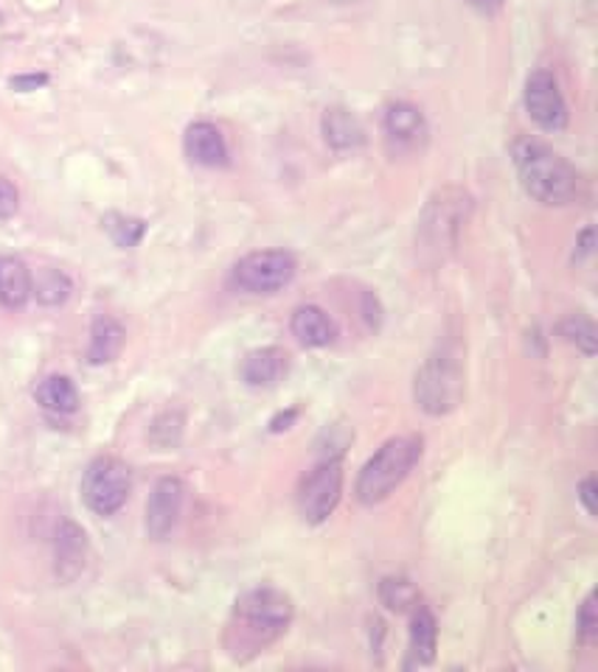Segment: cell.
<instances>
[{
	"instance_id": "6da1fadb",
	"label": "cell",
	"mask_w": 598,
	"mask_h": 672,
	"mask_svg": "<svg viewBox=\"0 0 598 672\" xmlns=\"http://www.w3.org/2000/svg\"><path fill=\"white\" fill-rule=\"evenodd\" d=\"M290 623L292 600L278 589L262 585L236 600L225 630V645L233 659H251L281 639Z\"/></svg>"
},
{
	"instance_id": "7a4b0ae2",
	"label": "cell",
	"mask_w": 598,
	"mask_h": 672,
	"mask_svg": "<svg viewBox=\"0 0 598 672\" xmlns=\"http://www.w3.org/2000/svg\"><path fill=\"white\" fill-rule=\"evenodd\" d=\"M511 157H514L517 175H520V182H523L531 200L551 208H562L576 200L579 175L551 146L534 141V137H520L511 146Z\"/></svg>"
},
{
	"instance_id": "3957f363",
	"label": "cell",
	"mask_w": 598,
	"mask_h": 672,
	"mask_svg": "<svg viewBox=\"0 0 598 672\" xmlns=\"http://www.w3.org/2000/svg\"><path fill=\"white\" fill-rule=\"evenodd\" d=\"M419 460H422V440L419 437H394L363 466L354 493L363 504L385 502L408 480Z\"/></svg>"
},
{
	"instance_id": "277c9868",
	"label": "cell",
	"mask_w": 598,
	"mask_h": 672,
	"mask_svg": "<svg viewBox=\"0 0 598 672\" xmlns=\"http://www.w3.org/2000/svg\"><path fill=\"white\" fill-rule=\"evenodd\" d=\"M416 404L428 415H447L464 399V361L450 345L424 359L413 384Z\"/></svg>"
},
{
	"instance_id": "5b68a950",
	"label": "cell",
	"mask_w": 598,
	"mask_h": 672,
	"mask_svg": "<svg viewBox=\"0 0 598 672\" xmlns=\"http://www.w3.org/2000/svg\"><path fill=\"white\" fill-rule=\"evenodd\" d=\"M133 488L130 468L119 457H96L82 477V499L96 516H113L126 504Z\"/></svg>"
},
{
	"instance_id": "8992f818",
	"label": "cell",
	"mask_w": 598,
	"mask_h": 672,
	"mask_svg": "<svg viewBox=\"0 0 598 672\" xmlns=\"http://www.w3.org/2000/svg\"><path fill=\"white\" fill-rule=\"evenodd\" d=\"M298 264L284 249H258L233 267V283L247 294H273L296 278Z\"/></svg>"
},
{
	"instance_id": "52a82bcc",
	"label": "cell",
	"mask_w": 598,
	"mask_h": 672,
	"mask_svg": "<svg viewBox=\"0 0 598 672\" xmlns=\"http://www.w3.org/2000/svg\"><path fill=\"white\" fill-rule=\"evenodd\" d=\"M343 493V468L337 457H326L298 485V511L303 522L321 524L334 513Z\"/></svg>"
},
{
	"instance_id": "ba28073f",
	"label": "cell",
	"mask_w": 598,
	"mask_h": 672,
	"mask_svg": "<svg viewBox=\"0 0 598 672\" xmlns=\"http://www.w3.org/2000/svg\"><path fill=\"white\" fill-rule=\"evenodd\" d=\"M466 211H469V200L461 191H441L430 200L428 211H424L419 233H422L424 249H450L458 242V233L466 222Z\"/></svg>"
},
{
	"instance_id": "9c48e42d",
	"label": "cell",
	"mask_w": 598,
	"mask_h": 672,
	"mask_svg": "<svg viewBox=\"0 0 598 672\" xmlns=\"http://www.w3.org/2000/svg\"><path fill=\"white\" fill-rule=\"evenodd\" d=\"M385 144L394 157H410L416 152H422L428 144V121H424L422 110L408 101H397L385 110L383 119Z\"/></svg>"
},
{
	"instance_id": "30bf717a",
	"label": "cell",
	"mask_w": 598,
	"mask_h": 672,
	"mask_svg": "<svg viewBox=\"0 0 598 672\" xmlns=\"http://www.w3.org/2000/svg\"><path fill=\"white\" fill-rule=\"evenodd\" d=\"M525 110L545 132H560L567 126V104L549 70H534L525 81Z\"/></svg>"
},
{
	"instance_id": "8fae6325",
	"label": "cell",
	"mask_w": 598,
	"mask_h": 672,
	"mask_svg": "<svg viewBox=\"0 0 598 672\" xmlns=\"http://www.w3.org/2000/svg\"><path fill=\"white\" fill-rule=\"evenodd\" d=\"M184 482L175 480V477H164V480H158V485L152 488L150 504H146V533L155 541L169 538V533L175 529L180 511H184Z\"/></svg>"
},
{
	"instance_id": "7c38bea8",
	"label": "cell",
	"mask_w": 598,
	"mask_h": 672,
	"mask_svg": "<svg viewBox=\"0 0 598 672\" xmlns=\"http://www.w3.org/2000/svg\"><path fill=\"white\" fill-rule=\"evenodd\" d=\"M184 149L186 155H189V160L197 163V166L217 168L228 163L225 137H222V132L217 130L214 124H208V121H197V124H191L189 130H186Z\"/></svg>"
},
{
	"instance_id": "4fadbf2b",
	"label": "cell",
	"mask_w": 598,
	"mask_h": 672,
	"mask_svg": "<svg viewBox=\"0 0 598 672\" xmlns=\"http://www.w3.org/2000/svg\"><path fill=\"white\" fill-rule=\"evenodd\" d=\"M287 368H290V359L281 348H262L245 356L242 379L251 387H273L284 379Z\"/></svg>"
},
{
	"instance_id": "5bb4252c",
	"label": "cell",
	"mask_w": 598,
	"mask_h": 672,
	"mask_svg": "<svg viewBox=\"0 0 598 672\" xmlns=\"http://www.w3.org/2000/svg\"><path fill=\"white\" fill-rule=\"evenodd\" d=\"M57 541H54V555H57V574L63 580H74L82 572L85 555H88V541L85 533L74 522H63L57 529Z\"/></svg>"
},
{
	"instance_id": "9a60e30c",
	"label": "cell",
	"mask_w": 598,
	"mask_h": 672,
	"mask_svg": "<svg viewBox=\"0 0 598 672\" xmlns=\"http://www.w3.org/2000/svg\"><path fill=\"white\" fill-rule=\"evenodd\" d=\"M32 298V272L20 258L0 256V305L18 312Z\"/></svg>"
},
{
	"instance_id": "2e32d148",
	"label": "cell",
	"mask_w": 598,
	"mask_h": 672,
	"mask_svg": "<svg viewBox=\"0 0 598 672\" xmlns=\"http://www.w3.org/2000/svg\"><path fill=\"white\" fill-rule=\"evenodd\" d=\"M290 328L292 336H296L301 345H307V348H326L334 339V334H337L332 317H329L323 309H318V305H301V309H296Z\"/></svg>"
},
{
	"instance_id": "e0dca14e",
	"label": "cell",
	"mask_w": 598,
	"mask_h": 672,
	"mask_svg": "<svg viewBox=\"0 0 598 672\" xmlns=\"http://www.w3.org/2000/svg\"><path fill=\"white\" fill-rule=\"evenodd\" d=\"M34 395H37L43 410L57 412V415H70V412L79 410V390L68 376H48V379L40 381Z\"/></svg>"
},
{
	"instance_id": "ac0fdd59",
	"label": "cell",
	"mask_w": 598,
	"mask_h": 672,
	"mask_svg": "<svg viewBox=\"0 0 598 672\" xmlns=\"http://www.w3.org/2000/svg\"><path fill=\"white\" fill-rule=\"evenodd\" d=\"M124 348V328H121L119 320L113 317H99L90 331V348L88 359L93 365H104V361H113L115 356Z\"/></svg>"
},
{
	"instance_id": "d6986e66",
	"label": "cell",
	"mask_w": 598,
	"mask_h": 672,
	"mask_svg": "<svg viewBox=\"0 0 598 672\" xmlns=\"http://www.w3.org/2000/svg\"><path fill=\"white\" fill-rule=\"evenodd\" d=\"M323 135H326V144L334 149H357L363 144V126L354 119L348 110H326L323 115Z\"/></svg>"
},
{
	"instance_id": "ffe728a7",
	"label": "cell",
	"mask_w": 598,
	"mask_h": 672,
	"mask_svg": "<svg viewBox=\"0 0 598 672\" xmlns=\"http://www.w3.org/2000/svg\"><path fill=\"white\" fill-rule=\"evenodd\" d=\"M435 639H439V628H435V616L428 608H413V619H410V656L413 664H430L435 659Z\"/></svg>"
},
{
	"instance_id": "44dd1931",
	"label": "cell",
	"mask_w": 598,
	"mask_h": 672,
	"mask_svg": "<svg viewBox=\"0 0 598 672\" xmlns=\"http://www.w3.org/2000/svg\"><path fill=\"white\" fill-rule=\"evenodd\" d=\"M70 278L59 269H40L32 278V294L43 305H63L70 298Z\"/></svg>"
},
{
	"instance_id": "7402d4cb",
	"label": "cell",
	"mask_w": 598,
	"mask_h": 672,
	"mask_svg": "<svg viewBox=\"0 0 598 672\" xmlns=\"http://www.w3.org/2000/svg\"><path fill=\"white\" fill-rule=\"evenodd\" d=\"M379 600H383L385 608L391 611H408L419 605V592L416 585L405 578H385L379 583Z\"/></svg>"
},
{
	"instance_id": "603a6c76",
	"label": "cell",
	"mask_w": 598,
	"mask_h": 672,
	"mask_svg": "<svg viewBox=\"0 0 598 672\" xmlns=\"http://www.w3.org/2000/svg\"><path fill=\"white\" fill-rule=\"evenodd\" d=\"M562 336L567 343H574L576 348L585 350L587 356L596 354V328H593L590 320L585 317H571L562 323Z\"/></svg>"
},
{
	"instance_id": "cb8c5ba5",
	"label": "cell",
	"mask_w": 598,
	"mask_h": 672,
	"mask_svg": "<svg viewBox=\"0 0 598 672\" xmlns=\"http://www.w3.org/2000/svg\"><path fill=\"white\" fill-rule=\"evenodd\" d=\"M108 231L119 247H135V244L141 242V236H144L146 227L141 219H126L113 213V216H108Z\"/></svg>"
},
{
	"instance_id": "d4e9b609",
	"label": "cell",
	"mask_w": 598,
	"mask_h": 672,
	"mask_svg": "<svg viewBox=\"0 0 598 672\" xmlns=\"http://www.w3.org/2000/svg\"><path fill=\"white\" fill-rule=\"evenodd\" d=\"M579 636L582 641H593L598 636V614H596V597H587L579 611Z\"/></svg>"
},
{
	"instance_id": "484cf974",
	"label": "cell",
	"mask_w": 598,
	"mask_h": 672,
	"mask_svg": "<svg viewBox=\"0 0 598 672\" xmlns=\"http://www.w3.org/2000/svg\"><path fill=\"white\" fill-rule=\"evenodd\" d=\"M18 208H20L18 188L0 177V222H3V219H12L14 213H18Z\"/></svg>"
},
{
	"instance_id": "4316f807",
	"label": "cell",
	"mask_w": 598,
	"mask_h": 672,
	"mask_svg": "<svg viewBox=\"0 0 598 672\" xmlns=\"http://www.w3.org/2000/svg\"><path fill=\"white\" fill-rule=\"evenodd\" d=\"M45 81H48V76H45V74L18 76V79H12V88H14V90H20V93H32V90L43 88Z\"/></svg>"
},
{
	"instance_id": "83f0119b",
	"label": "cell",
	"mask_w": 598,
	"mask_h": 672,
	"mask_svg": "<svg viewBox=\"0 0 598 672\" xmlns=\"http://www.w3.org/2000/svg\"><path fill=\"white\" fill-rule=\"evenodd\" d=\"M579 499H582V504H585V511L590 513V516H596V482H593V480L582 482Z\"/></svg>"
},
{
	"instance_id": "f1b7e54d",
	"label": "cell",
	"mask_w": 598,
	"mask_h": 672,
	"mask_svg": "<svg viewBox=\"0 0 598 672\" xmlns=\"http://www.w3.org/2000/svg\"><path fill=\"white\" fill-rule=\"evenodd\" d=\"M464 3L480 14H498L503 9V0H464Z\"/></svg>"
}]
</instances>
